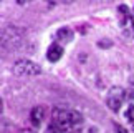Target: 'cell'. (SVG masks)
Wrapping results in <instances>:
<instances>
[{
  "label": "cell",
  "instance_id": "cell-1",
  "mask_svg": "<svg viewBox=\"0 0 134 133\" xmlns=\"http://www.w3.org/2000/svg\"><path fill=\"white\" fill-rule=\"evenodd\" d=\"M83 116L75 110L68 108H60L56 106L51 111V123H50V131L53 133H66L70 130H73L75 126L81 125Z\"/></svg>",
  "mask_w": 134,
  "mask_h": 133
},
{
  "label": "cell",
  "instance_id": "cell-2",
  "mask_svg": "<svg viewBox=\"0 0 134 133\" xmlns=\"http://www.w3.org/2000/svg\"><path fill=\"white\" fill-rule=\"evenodd\" d=\"M13 71H15V75H18V76H33V75L42 73V68H40L37 63L30 62L27 58H22V60H17V62H15Z\"/></svg>",
  "mask_w": 134,
  "mask_h": 133
},
{
  "label": "cell",
  "instance_id": "cell-3",
  "mask_svg": "<svg viewBox=\"0 0 134 133\" xmlns=\"http://www.w3.org/2000/svg\"><path fill=\"white\" fill-rule=\"evenodd\" d=\"M127 98V91L122 88V86H113L108 93V98H106V105L109 106V110L113 111H119L122 101Z\"/></svg>",
  "mask_w": 134,
  "mask_h": 133
},
{
  "label": "cell",
  "instance_id": "cell-4",
  "mask_svg": "<svg viewBox=\"0 0 134 133\" xmlns=\"http://www.w3.org/2000/svg\"><path fill=\"white\" fill-rule=\"evenodd\" d=\"M45 115H46V108L42 105L35 106V108L32 110V113H30V120H32V123L35 126H40L42 125V121L45 120Z\"/></svg>",
  "mask_w": 134,
  "mask_h": 133
},
{
  "label": "cell",
  "instance_id": "cell-5",
  "mask_svg": "<svg viewBox=\"0 0 134 133\" xmlns=\"http://www.w3.org/2000/svg\"><path fill=\"white\" fill-rule=\"evenodd\" d=\"M61 55H63V47L58 45V43H53V45H50L48 52H46V58H48L50 62H58L61 58Z\"/></svg>",
  "mask_w": 134,
  "mask_h": 133
},
{
  "label": "cell",
  "instance_id": "cell-6",
  "mask_svg": "<svg viewBox=\"0 0 134 133\" xmlns=\"http://www.w3.org/2000/svg\"><path fill=\"white\" fill-rule=\"evenodd\" d=\"M56 38L63 43H68L70 40L73 38V30L71 28H60L58 32H56Z\"/></svg>",
  "mask_w": 134,
  "mask_h": 133
},
{
  "label": "cell",
  "instance_id": "cell-7",
  "mask_svg": "<svg viewBox=\"0 0 134 133\" xmlns=\"http://www.w3.org/2000/svg\"><path fill=\"white\" fill-rule=\"evenodd\" d=\"M126 118L134 123V105H129V106H127V110H126Z\"/></svg>",
  "mask_w": 134,
  "mask_h": 133
},
{
  "label": "cell",
  "instance_id": "cell-8",
  "mask_svg": "<svg viewBox=\"0 0 134 133\" xmlns=\"http://www.w3.org/2000/svg\"><path fill=\"white\" fill-rule=\"evenodd\" d=\"M114 128H116L118 131H119V133H127V130H124V128H122V126H121V125H118V123L114 125Z\"/></svg>",
  "mask_w": 134,
  "mask_h": 133
},
{
  "label": "cell",
  "instance_id": "cell-9",
  "mask_svg": "<svg viewBox=\"0 0 134 133\" xmlns=\"http://www.w3.org/2000/svg\"><path fill=\"white\" fill-rule=\"evenodd\" d=\"M20 133H33V130H30V128H23Z\"/></svg>",
  "mask_w": 134,
  "mask_h": 133
}]
</instances>
